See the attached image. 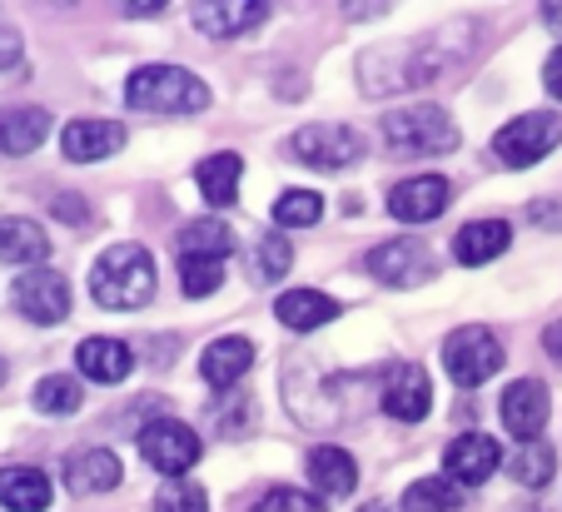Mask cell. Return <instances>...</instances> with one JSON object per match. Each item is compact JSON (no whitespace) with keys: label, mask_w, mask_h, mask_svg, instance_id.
<instances>
[{"label":"cell","mask_w":562,"mask_h":512,"mask_svg":"<svg viewBox=\"0 0 562 512\" xmlns=\"http://www.w3.org/2000/svg\"><path fill=\"white\" fill-rule=\"evenodd\" d=\"M90 294L100 309H145L155 299V259L145 244H115L90 269Z\"/></svg>","instance_id":"1"},{"label":"cell","mask_w":562,"mask_h":512,"mask_svg":"<svg viewBox=\"0 0 562 512\" xmlns=\"http://www.w3.org/2000/svg\"><path fill=\"white\" fill-rule=\"evenodd\" d=\"M125 105L145 115H200L210 105V90L180 65H139L125 80Z\"/></svg>","instance_id":"2"},{"label":"cell","mask_w":562,"mask_h":512,"mask_svg":"<svg viewBox=\"0 0 562 512\" xmlns=\"http://www.w3.org/2000/svg\"><path fill=\"white\" fill-rule=\"evenodd\" d=\"M383 139L408 155H448L458 145V129L438 105H408L383 120Z\"/></svg>","instance_id":"3"},{"label":"cell","mask_w":562,"mask_h":512,"mask_svg":"<svg viewBox=\"0 0 562 512\" xmlns=\"http://www.w3.org/2000/svg\"><path fill=\"white\" fill-rule=\"evenodd\" d=\"M498 368H503V343L493 339L488 329L468 323V329L448 333V343H443V374L453 378L458 388L488 384V378L498 374Z\"/></svg>","instance_id":"4"},{"label":"cell","mask_w":562,"mask_h":512,"mask_svg":"<svg viewBox=\"0 0 562 512\" xmlns=\"http://www.w3.org/2000/svg\"><path fill=\"white\" fill-rule=\"evenodd\" d=\"M562 145V120L548 115V110H532V115H518L513 125H503L498 135H493V155H498L503 164H513V170H528V164H538L548 150H558Z\"/></svg>","instance_id":"5"},{"label":"cell","mask_w":562,"mask_h":512,"mask_svg":"<svg viewBox=\"0 0 562 512\" xmlns=\"http://www.w3.org/2000/svg\"><path fill=\"white\" fill-rule=\"evenodd\" d=\"M139 453H145V463L155 473L180 478V473H190L194 463H200V433L184 428L180 418H159V423L139 428Z\"/></svg>","instance_id":"6"},{"label":"cell","mask_w":562,"mask_h":512,"mask_svg":"<svg viewBox=\"0 0 562 512\" xmlns=\"http://www.w3.org/2000/svg\"><path fill=\"white\" fill-rule=\"evenodd\" d=\"M294 155L314 170H349L363 160V135L349 125H304L294 135Z\"/></svg>","instance_id":"7"},{"label":"cell","mask_w":562,"mask_h":512,"mask_svg":"<svg viewBox=\"0 0 562 512\" xmlns=\"http://www.w3.org/2000/svg\"><path fill=\"white\" fill-rule=\"evenodd\" d=\"M15 309L31 323H60L70 314V284L55 269H31L15 278Z\"/></svg>","instance_id":"8"},{"label":"cell","mask_w":562,"mask_h":512,"mask_svg":"<svg viewBox=\"0 0 562 512\" xmlns=\"http://www.w3.org/2000/svg\"><path fill=\"white\" fill-rule=\"evenodd\" d=\"M434 269L438 264L424 239H393V244H379L369 254V274L383 278V284H428Z\"/></svg>","instance_id":"9"},{"label":"cell","mask_w":562,"mask_h":512,"mask_svg":"<svg viewBox=\"0 0 562 512\" xmlns=\"http://www.w3.org/2000/svg\"><path fill=\"white\" fill-rule=\"evenodd\" d=\"M434 408V384H428L424 363H398L383 384V413L398 418V423H418Z\"/></svg>","instance_id":"10"},{"label":"cell","mask_w":562,"mask_h":512,"mask_svg":"<svg viewBox=\"0 0 562 512\" xmlns=\"http://www.w3.org/2000/svg\"><path fill=\"white\" fill-rule=\"evenodd\" d=\"M548 418H552V398L538 378H518V384L503 394V423H508V433L522 437V443H532V437L548 428Z\"/></svg>","instance_id":"11"},{"label":"cell","mask_w":562,"mask_h":512,"mask_svg":"<svg viewBox=\"0 0 562 512\" xmlns=\"http://www.w3.org/2000/svg\"><path fill=\"white\" fill-rule=\"evenodd\" d=\"M389 209H393V219H404V225H428V219H438V214L448 209V180L443 174H418V180L393 184Z\"/></svg>","instance_id":"12"},{"label":"cell","mask_w":562,"mask_h":512,"mask_svg":"<svg viewBox=\"0 0 562 512\" xmlns=\"http://www.w3.org/2000/svg\"><path fill=\"white\" fill-rule=\"evenodd\" d=\"M498 463H503V453L488 433H463V437H453L448 453H443L448 478L468 482V488H473V482H488L493 473H498Z\"/></svg>","instance_id":"13"},{"label":"cell","mask_w":562,"mask_h":512,"mask_svg":"<svg viewBox=\"0 0 562 512\" xmlns=\"http://www.w3.org/2000/svg\"><path fill=\"white\" fill-rule=\"evenodd\" d=\"M249 363H255V343L239 339V333H224L200 353V378L210 388H234L249 374Z\"/></svg>","instance_id":"14"},{"label":"cell","mask_w":562,"mask_h":512,"mask_svg":"<svg viewBox=\"0 0 562 512\" xmlns=\"http://www.w3.org/2000/svg\"><path fill=\"white\" fill-rule=\"evenodd\" d=\"M60 145H65V160L95 164V160H105V155H115L120 145H125V129L110 125V120H75V125H65Z\"/></svg>","instance_id":"15"},{"label":"cell","mask_w":562,"mask_h":512,"mask_svg":"<svg viewBox=\"0 0 562 512\" xmlns=\"http://www.w3.org/2000/svg\"><path fill=\"white\" fill-rule=\"evenodd\" d=\"M65 482L75 492H110L125 482V468H120V458L110 448H80L65 458Z\"/></svg>","instance_id":"16"},{"label":"cell","mask_w":562,"mask_h":512,"mask_svg":"<svg viewBox=\"0 0 562 512\" xmlns=\"http://www.w3.org/2000/svg\"><path fill=\"white\" fill-rule=\"evenodd\" d=\"M75 363H80V374L95 378V384H125L130 368H135V353L120 339H86L75 349Z\"/></svg>","instance_id":"17"},{"label":"cell","mask_w":562,"mask_h":512,"mask_svg":"<svg viewBox=\"0 0 562 512\" xmlns=\"http://www.w3.org/2000/svg\"><path fill=\"white\" fill-rule=\"evenodd\" d=\"M274 314H279V323H284V329L308 333V329H318V323L339 319V299L318 294V288H289V294H279Z\"/></svg>","instance_id":"18"},{"label":"cell","mask_w":562,"mask_h":512,"mask_svg":"<svg viewBox=\"0 0 562 512\" xmlns=\"http://www.w3.org/2000/svg\"><path fill=\"white\" fill-rule=\"evenodd\" d=\"M265 15H269V5H259V0H245V5H234V0H220V5H194V25H200L210 41H229V35L255 31Z\"/></svg>","instance_id":"19"},{"label":"cell","mask_w":562,"mask_h":512,"mask_svg":"<svg viewBox=\"0 0 562 512\" xmlns=\"http://www.w3.org/2000/svg\"><path fill=\"white\" fill-rule=\"evenodd\" d=\"M508 244H513V229L503 225V219H473V225H463L453 235V259L473 269V264H488V259H498Z\"/></svg>","instance_id":"20"},{"label":"cell","mask_w":562,"mask_h":512,"mask_svg":"<svg viewBox=\"0 0 562 512\" xmlns=\"http://www.w3.org/2000/svg\"><path fill=\"white\" fill-rule=\"evenodd\" d=\"M55 498L50 478H45L41 468H0V508H11V512H45Z\"/></svg>","instance_id":"21"},{"label":"cell","mask_w":562,"mask_h":512,"mask_svg":"<svg viewBox=\"0 0 562 512\" xmlns=\"http://www.w3.org/2000/svg\"><path fill=\"white\" fill-rule=\"evenodd\" d=\"M50 259V239L35 219L5 214L0 219V264H45Z\"/></svg>","instance_id":"22"},{"label":"cell","mask_w":562,"mask_h":512,"mask_svg":"<svg viewBox=\"0 0 562 512\" xmlns=\"http://www.w3.org/2000/svg\"><path fill=\"white\" fill-rule=\"evenodd\" d=\"M50 135V115L35 105H21V110H0V155H31L45 145Z\"/></svg>","instance_id":"23"},{"label":"cell","mask_w":562,"mask_h":512,"mask_svg":"<svg viewBox=\"0 0 562 512\" xmlns=\"http://www.w3.org/2000/svg\"><path fill=\"white\" fill-rule=\"evenodd\" d=\"M308 478L324 498H349L353 482H359V463L344 448H314L308 453Z\"/></svg>","instance_id":"24"},{"label":"cell","mask_w":562,"mask_h":512,"mask_svg":"<svg viewBox=\"0 0 562 512\" xmlns=\"http://www.w3.org/2000/svg\"><path fill=\"white\" fill-rule=\"evenodd\" d=\"M234 254V229L224 219H194L180 229V259H229Z\"/></svg>","instance_id":"25"},{"label":"cell","mask_w":562,"mask_h":512,"mask_svg":"<svg viewBox=\"0 0 562 512\" xmlns=\"http://www.w3.org/2000/svg\"><path fill=\"white\" fill-rule=\"evenodd\" d=\"M508 473H513V482H522V488H548L552 473H558V448L542 443V437L518 443V453L508 458Z\"/></svg>","instance_id":"26"},{"label":"cell","mask_w":562,"mask_h":512,"mask_svg":"<svg viewBox=\"0 0 562 512\" xmlns=\"http://www.w3.org/2000/svg\"><path fill=\"white\" fill-rule=\"evenodd\" d=\"M239 170H245V160H239V155H210V160L200 164V170H194V180H200V190H204V200L210 204H229L234 194H239Z\"/></svg>","instance_id":"27"},{"label":"cell","mask_w":562,"mask_h":512,"mask_svg":"<svg viewBox=\"0 0 562 512\" xmlns=\"http://www.w3.org/2000/svg\"><path fill=\"white\" fill-rule=\"evenodd\" d=\"M458 508H463V498H458L453 478H418L404 492V512H458Z\"/></svg>","instance_id":"28"},{"label":"cell","mask_w":562,"mask_h":512,"mask_svg":"<svg viewBox=\"0 0 562 512\" xmlns=\"http://www.w3.org/2000/svg\"><path fill=\"white\" fill-rule=\"evenodd\" d=\"M318 214H324V200H318L314 190H284L274 200V225H284V229L318 225Z\"/></svg>","instance_id":"29"},{"label":"cell","mask_w":562,"mask_h":512,"mask_svg":"<svg viewBox=\"0 0 562 512\" xmlns=\"http://www.w3.org/2000/svg\"><path fill=\"white\" fill-rule=\"evenodd\" d=\"M80 403H86V394H80V384H75L70 374H55V378H41V384H35V408H41V413L65 418Z\"/></svg>","instance_id":"30"},{"label":"cell","mask_w":562,"mask_h":512,"mask_svg":"<svg viewBox=\"0 0 562 512\" xmlns=\"http://www.w3.org/2000/svg\"><path fill=\"white\" fill-rule=\"evenodd\" d=\"M180 278L190 299H204V294H214L224 284V264L220 259H180Z\"/></svg>","instance_id":"31"},{"label":"cell","mask_w":562,"mask_h":512,"mask_svg":"<svg viewBox=\"0 0 562 512\" xmlns=\"http://www.w3.org/2000/svg\"><path fill=\"white\" fill-rule=\"evenodd\" d=\"M155 512H210V498H204L200 482H165L155 498Z\"/></svg>","instance_id":"32"},{"label":"cell","mask_w":562,"mask_h":512,"mask_svg":"<svg viewBox=\"0 0 562 512\" xmlns=\"http://www.w3.org/2000/svg\"><path fill=\"white\" fill-rule=\"evenodd\" d=\"M255 254H259V278H265V284L284 278V274H289V264H294V249H289L279 235H265V239H259Z\"/></svg>","instance_id":"33"},{"label":"cell","mask_w":562,"mask_h":512,"mask_svg":"<svg viewBox=\"0 0 562 512\" xmlns=\"http://www.w3.org/2000/svg\"><path fill=\"white\" fill-rule=\"evenodd\" d=\"M249 512H324V502L308 498V492H299V488H274V492H265Z\"/></svg>","instance_id":"34"},{"label":"cell","mask_w":562,"mask_h":512,"mask_svg":"<svg viewBox=\"0 0 562 512\" xmlns=\"http://www.w3.org/2000/svg\"><path fill=\"white\" fill-rule=\"evenodd\" d=\"M542 80H548V90L562 100V45L548 55V65H542Z\"/></svg>","instance_id":"35"},{"label":"cell","mask_w":562,"mask_h":512,"mask_svg":"<svg viewBox=\"0 0 562 512\" xmlns=\"http://www.w3.org/2000/svg\"><path fill=\"white\" fill-rule=\"evenodd\" d=\"M15 60H21V35L0 31V70H5V65H15Z\"/></svg>","instance_id":"36"},{"label":"cell","mask_w":562,"mask_h":512,"mask_svg":"<svg viewBox=\"0 0 562 512\" xmlns=\"http://www.w3.org/2000/svg\"><path fill=\"white\" fill-rule=\"evenodd\" d=\"M528 214L538 219L542 229H558V225H562V209H548V200H532V209H528Z\"/></svg>","instance_id":"37"},{"label":"cell","mask_w":562,"mask_h":512,"mask_svg":"<svg viewBox=\"0 0 562 512\" xmlns=\"http://www.w3.org/2000/svg\"><path fill=\"white\" fill-rule=\"evenodd\" d=\"M542 343H548V353L562 363V323H548V333H542Z\"/></svg>","instance_id":"38"},{"label":"cell","mask_w":562,"mask_h":512,"mask_svg":"<svg viewBox=\"0 0 562 512\" xmlns=\"http://www.w3.org/2000/svg\"><path fill=\"white\" fill-rule=\"evenodd\" d=\"M542 25L562 35V5H542Z\"/></svg>","instance_id":"39"},{"label":"cell","mask_w":562,"mask_h":512,"mask_svg":"<svg viewBox=\"0 0 562 512\" xmlns=\"http://www.w3.org/2000/svg\"><path fill=\"white\" fill-rule=\"evenodd\" d=\"M0 384H5V363H0Z\"/></svg>","instance_id":"40"}]
</instances>
